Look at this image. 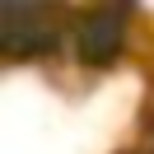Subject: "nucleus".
<instances>
[{"label":"nucleus","instance_id":"1","mask_svg":"<svg viewBox=\"0 0 154 154\" xmlns=\"http://www.w3.org/2000/svg\"><path fill=\"white\" fill-rule=\"evenodd\" d=\"M56 14L38 5H0V47L10 56H33V51L56 47Z\"/></svg>","mask_w":154,"mask_h":154},{"label":"nucleus","instance_id":"2","mask_svg":"<svg viewBox=\"0 0 154 154\" xmlns=\"http://www.w3.org/2000/svg\"><path fill=\"white\" fill-rule=\"evenodd\" d=\"M126 10H84L75 19V51L84 66H107L122 51Z\"/></svg>","mask_w":154,"mask_h":154}]
</instances>
